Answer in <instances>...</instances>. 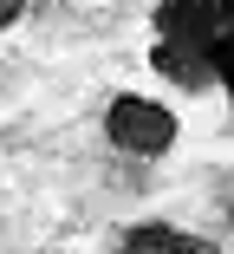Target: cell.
<instances>
[{
    "mask_svg": "<svg viewBox=\"0 0 234 254\" xmlns=\"http://www.w3.org/2000/svg\"><path fill=\"white\" fill-rule=\"evenodd\" d=\"M124 248H137V254H221L208 235H189V228H169V222H137L130 235H124Z\"/></svg>",
    "mask_w": 234,
    "mask_h": 254,
    "instance_id": "3957f363",
    "label": "cell"
},
{
    "mask_svg": "<svg viewBox=\"0 0 234 254\" xmlns=\"http://www.w3.org/2000/svg\"><path fill=\"white\" fill-rule=\"evenodd\" d=\"M215 0H156V72L176 85H215Z\"/></svg>",
    "mask_w": 234,
    "mask_h": 254,
    "instance_id": "6da1fadb",
    "label": "cell"
},
{
    "mask_svg": "<svg viewBox=\"0 0 234 254\" xmlns=\"http://www.w3.org/2000/svg\"><path fill=\"white\" fill-rule=\"evenodd\" d=\"M20 13H26V0H0V33H7V26H13Z\"/></svg>",
    "mask_w": 234,
    "mask_h": 254,
    "instance_id": "5b68a950",
    "label": "cell"
},
{
    "mask_svg": "<svg viewBox=\"0 0 234 254\" xmlns=\"http://www.w3.org/2000/svg\"><path fill=\"white\" fill-rule=\"evenodd\" d=\"M215 78L228 85V98H234V0H215Z\"/></svg>",
    "mask_w": 234,
    "mask_h": 254,
    "instance_id": "277c9868",
    "label": "cell"
},
{
    "mask_svg": "<svg viewBox=\"0 0 234 254\" xmlns=\"http://www.w3.org/2000/svg\"><path fill=\"white\" fill-rule=\"evenodd\" d=\"M104 137H111V150H124V157H163L176 143V111L156 105V98L117 91L111 111H104Z\"/></svg>",
    "mask_w": 234,
    "mask_h": 254,
    "instance_id": "7a4b0ae2",
    "label": "cell"
},
{
    "mask_svg": "<svg viewBox=\"0 0 234 254\" xmlns=\"http://www.w3.org/2000/svg\"><path fill=\"white\" fill-rule=\"evenodd\" d=\"M117 254H137V248H117Z\"/></svg>",
    "mask_w": 234,
    "mask_h": 254,
    "instance_id": "8992f818",
    "label": "cell"
}]
</instances>
